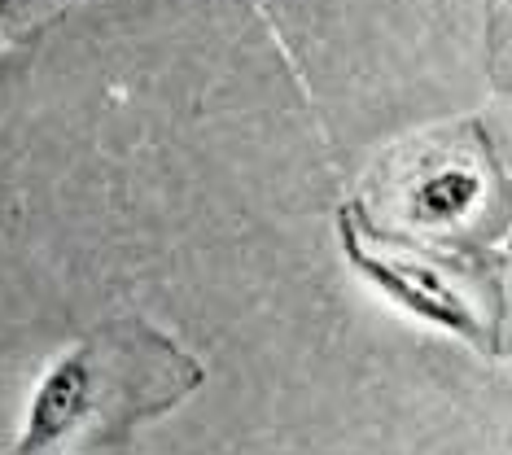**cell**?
I'll list each match as a JSON object with an SVG mask.
<instances>
[{
    "instance_id": "2",
    "label": "cell",
    "mask_w": 512,
    "mask_h": 455,
    "mask_svg": "<svg viewBox=\"0 0 512 455\" xmlns=\"http://www.w3.org/2000/svg\"><path fill=\"white\" fill-rule=\"evenodd\" d=\"M342 237H346V254H351V263L368 280H377L390 298H399L407 311H416V315H425L429 324H442V329L469 337L473 346H491L486 342V324L477 320V315L464 307L456 294H451L442 276H434L421 263H394V259H381V254H368L346 224H342Z\"/></svg>"
},
{
    "instance_id": "1",
    "label": "cell",
    "mask_w": 512,
    "mask_h": 455,
    "mask_svg": "<svg viewBox=\"0 0 512 455\" xmlns=\"http://www.w3.org/2000/svg\"><path fill=\"white\" fill-rule=\"evenodd\" d=\"M202 385V368L141 320L106 324L44 372L18 451L119 447L141 420L171 412Z\"/></svg>"
},
{
    "instance_id": "4",
    "label": "cell",
    "mask_w": 512,
    "mask_h": 455,
    "mask_svg": "<svg viewBox=\"0 0 512 455\" xmlns=\"http://www.w3.org/2000/svg\"><path fill=\"white\" fill-rule=\"evenodd\" d=\"M57 0H0V40L27 31L36 18H44Z\"/></svg>"
},
{
    "instance_id": "3",
    "label": "cell",
    "mask_w": 512,
    "mask_h": 455,
    "mask_svg": "<svg viewBox=\"0 0 512 455\" xmlns=\"http://www.w3.org/2000/svg\"><path fill=\"white\" fill-rule=\"evenodd\" d=\"M473 193H477L473 175H438L434 184L421 189V210L434 219H451L456 210H464L473 202Z\"/></svg>"
}]
</instances>
